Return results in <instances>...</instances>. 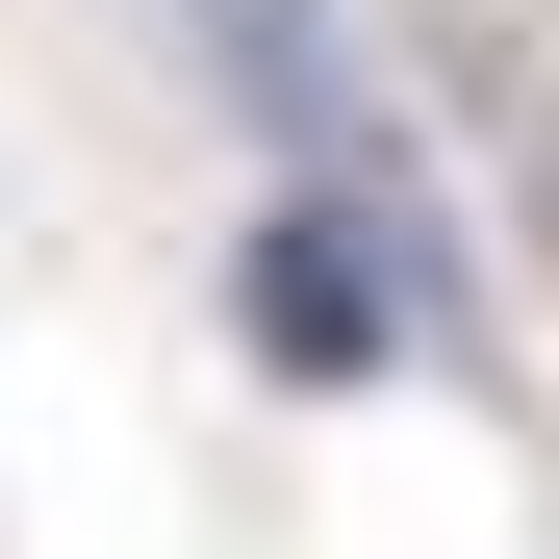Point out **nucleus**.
Listing matches in <instances>:
<instances>
[{"label": "nucleus", "mask_w": 559, "mask_h": 559, "mask_svg": "<svg viewBox=\"0 0 559 559\" xmlns=\"http://www.w3.org/2000/svg\"><path fill=\"white\" fill-rule=\"evenodd\" d=\"M229 331H254V382L356 407V382L407 356V178H306V204H254V229H229Z\"/></svg>", "instance_id": "f257e3e1"}]
</instances>
